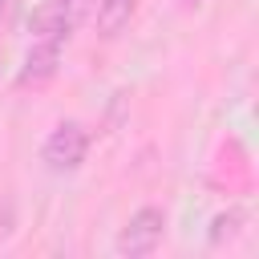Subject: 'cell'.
<instances>
[{
	"mask_svg": "<svg viewBox=\"0 0 259 259\" xmlns=\"http://www.w3.org/2000/svg\"><path fill=\"white\" fill-rule=\"evenodd\" d=\"M239 223H243V210H223V214H214V223H210V243L223 247V239H235Z\"/></svg>",
	"mask_w": 259,
	"mask_h": 259,
	"instance_id": "cell-5",
	"label": "cell"
},
{
	"mask_svg": "<svg viewBox=\"0 0 259 259\" xmlns=\"http://www.w3.org/2000/svg\"><path fill=\"white\" fill-rule=\"evenodd\" d=\"M61 45L65 40H57V36H36L16 81L20 85H45V81H53L57 77V65H61Z\"/></svg>",
	"mask_w": 259,
	"mask_h": 259,
	"instance_id": "cell-3",
	"label": "cell"
},
{
	"mask_svg": "<svg viewBox=\"0 0 259 259\" xmlns=\"http://www.w3.org/2000/svg\"><path fill=\"white\" fill-rule=\"evenodd\" d=\"M20 20V0H0V28H12Z\"/></svg>",
	"mask_w": 259,
	"mask_h": 259,
	"instance_id": "cell-6",
	"label": "cell"
},
{
	"mask_svg": "<svg viewBox=\"0 0 259 259\" xmlns=\"http://www.w3.org/2000/svg\"><path fill=\"white\" fill-rule=\"evenodd\" d=\"M162 235H166V210L162 206H138L125 219V227L117 231V243L113 247L125 259H142V255H154L158 251Z\"/></svg>",
	"mask_w": 259,
	"mask_h": 259,
	"instance_id": "cell-1",
	"label": "cell"
},
{
	"mask_svg": "<svg viewBox=\"0 0 259 259\" xmlns=\"http://www.w3.org/2000/svg\"><path fill=\"white\" fill-rule=\"evenodd\" d=\"M138 16V0H97V36L113 40Z\"/></svg>",
	"mask_w": 259,
	"mask_h": 259,
	"instance_id": "cell-4",
	"label": "cell"
},
{
	"mask_svg": "<svg viewBox=\"0 0 259 259\" xmlns=\"http://www.w3.org/2000/svg\"><path fill=\"white\" fill-rule=\"evenodd\" d=\"M85 154H89V134H85L81 121H61V125L45 138V150H40V158H45V166H49L53 174L77 170V166L85 162Z\"/></svg>",
	"mask_w": 259,
	"mask_h": 259,
	"instance_id": "cell-2",
	"label": "cell"
},
{
	"mask_svg": "<svg viewBox=\"0 0 259 259\" xmlns=\"http://www.w3.org/2000/svg\"><path fill=\"white\" fill-rule=\"evenodd\" d=\"M178 4H194V0H178Z\"/></svg>",
	"mask_w": 259,
	"mask_h": 259,
	"instance_id": "cell-7",
	"label": "cell"
}]
</instances>
